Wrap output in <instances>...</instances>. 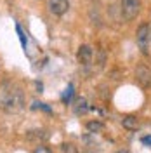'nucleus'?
<instances>
[{"mask_svg":"<svg viewBox=\"0 0 151 153\" xmlns=\"http://www.w3.org/2000/svg\"><path fill=\"white\" fill-rule=\"evenodd\" d=\"M0 108L5 113H19L24 108V94L12 82H4L0 85Z\"/></svg>","mask_w":151,"mask_h":153,"instance_id":"f257e3e1","label":"nucleus"},{"mask_svg":"<svg viewBox=\"0 0 151 153\" xmlns=\"http://www.w3.org/2000/svg\"><path fill=\"white\" fill-rule=\"evenodd\" d=\"M150 40H151V26H150V23H142L135 30V42H137V45H139L142 54H148Z\"/></svg>","mask_w":151,"mask_h":153,"instance_id":"f03ea898","label":"nucleus"},{"mask_svg":"<svg viewBox=\"0 0 151 153\" xmlns=\"http://www.w3.org/2000/svg\"><path fill=\"white\" fill-rule=\"evenodd\" d=\"M120 9L125 21H132L141 12V0H120Z\"/></svg>","mask_w":151,"mask_h":153,"instance_id":"7ed1b4c3","label":"nucleus"},{"mask_svg":"<svg viewBox=\"0 0 151 153\" xmlns=\"http://www.w3.org/2000/svg\"><path fill=\"white\" fill-rule=\"evenodd\" d=\"M92 57H94V49L90 47V45H80L78 51H76V61L82 65V66H89L90 63H92Z\"/></svg>","mask_w":151,"mask_h":153,"instance_id":"20e7f679","label":"nucleus"},{"mask_svg":"<svg viewBox=\"0 0 151 153\" xmlns=\"http://www.w3.org/2000/svg\"><path fill=\"white\" fill-rule=\"evenodd\" d=\"M47 7L54 16H64L70 9V0H49Z\"/></svg>","mask_w":151,"mask_h":153,"instance_id":"39448f33","label":"nucleus"},{"mask_svg":"<svg viewBox=\"0 0 151 153\" xmlns=\"http://www.w3.org/2000/svg\"><path fill=\"white\" fill-rule=\"evenodd\" d=\"M135 80L141 84L142 87H151V70L148 66H137L135 68Z\"/></svg>","mask_w":151,"mask_h":153,"instance_id":"423d86ee","label":"nucleus"},{"mask_svg":"<svg viewBox=\"0 0 151 153\" xmlns=\"http://www.w3.org/2000/svg\"><path fill=\"white\" fill-rule=\"evenodd\" d=\"M122 125L123 129H127V131H137L139 129V118L137 117H134V115H125L122 118Z\"/></svg>","mask_w":151,"mask_h":153,"instance_id":"0eeeda50","label":"nucleus"},{"mask_svg":"<svg viewBox=\"0 0 151 153\" xmlns=\"http://www.w3.org/2000/svg\"><path fill=\"white\" fill-rule=\"evenodd\" d=\"M85 127H87V131H89V132H101V131H103L104 129V124L103 122H99V120H90V122H87V125H85Z\"/></svg>","mask_w":151,"mask_h":153,"instance_id":"6e6552de","label":"nucleus"},{"mask_svg":"<svg viewBox=\"0 0 151 153\" xmlns=\"http://www.w3.org/2000/svg\"><path fill=\"white\" fill-rule=\"evenodd\" d=\"M26 137H28L30 141H35V139H47L49 134L45 131H30L26 134Z\"/></svg>","mask_w":151,"mask_h":153,"instance_id":"1a4fd4ad","label":"nucleus"},{"mask_svg":"<svg viewBox=\"0 0 151 153\" xmlns=\"http://www.w3.org/2000/svg\"><path fill=\"white\" fill-rule=\"evenodd\" d=\"M89 111V105H87V101L85 99H78L75 105V113L76 115H84Z\"/></svg>","mask_w":151,"mask_h":153,"instance_id":"9d476101","label":"nucleus"},{"mask_svg":"<svg viewBox=\"0 0 151 153\" xmlns=\"http://www.w3.org/2000/svg\"><path fill=\"white\" fill-rule=\"evenodd\" d=\"M61 150H63V153H78V148L73 143H63Z\"/></svg>","mask_w":151,"mask_h":153,"instance_id":"9b49d317","label":"nucleus"},{"mask_svg":"<svg viewBox=\"0 0 151 153\" xmlns=\"http://www.w3.org/2000/svg\"><path fill=\"white\" fill-rule=\"evenodd\" d=\"M71 97H73V85L70 84L68 89L64 91V94H63V101H64V103H70V101H71Z\"/></svg>","mask_w":151,"mask_h":153,"instance_id":"f8f14e48","label":"nucleus"},{"mask_svg":"<svg viewBox=\"0 0 151 153\" xmlns=\"http://www.w3.org/2000/svg\"><path fill=\"white\" fill-rule=\"evenodd\" d=\"M33 153H54L49 146H45V144H38L37 148L33 150Z\"/></svg>","mask_w":151,"mask_h":153,"instance_id":"ddd939ff","label":"nucleus"},{"mask_svg":"<svg viewBox=\"0 0 151 153\" xmlns=\"http://www.w3.org/2000/svg\"><path fill=\"white\" fill-rule=\"evenodd\" d=\"M16 31H18L19 35V40H21V44H23V47H24V51H26V37H24V33H23V30H21V26H16Z\"/></svg>","mask_w":151,"mask_h":153,"instance_id":"4468645a","label":"nucleus"},{"mask_svg":"<svg viewBox=\"0 0 151 153\" xmlns=\"http://www.w3.org/2000/svg\"><path fill=\"white\" fill-rule=\"evenodd\" d=\"M142 143L148 144V146L151 148V136H146V137H142Z\"/></svg>","mask_w":151,"mask_h":153,"instance_id":"2eb2a0df","label":"nucleus"},{"mask_svg":"<svg viewBox=\"0 0 151 153\" xmlns=\"http://www.w3.org/2000/svg\"><path fill=\"white\" fill-rule=\"evenodd\" d=\"M115 153H130L129 150H118V152H115Z\"/></svg>","mask_w":151,"mask_h":153,"instance_id":"dca6fc26","label":"nucleus"}]
</instances>
